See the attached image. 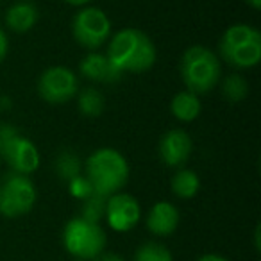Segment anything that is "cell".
Masks as SVG:
<instances>
[{
  "label": "cell",
  "instance_id": "1",
  "mask_svg": "<svg viewBox=\"0 0 261 261\" xmlns=\"http://www.w3.org/2000/svg\"><path fill=\"white\" fill-rule=\"evenodd\" d=\"M106 58L120 73H143L156 63V47L143 31L123 29L113 36Z\"/></svg>",
  "mask_w": 261,
  "mask_h": 261
},
{
  "label": "cell",
  "instance_id": "2",
  "mask_svg": "<svg viewBox=\"0 0 261 261\" xmlns=\"http://www.w3.org/2000/svg\"><path fill=\"white\" fill-rule=\"evenodd\" d=\"M86 179L102 197L118 193L129 179V165L115 149H98L86 161Z\"/></svg>",
  "mask_w": 261,
  "mask_h": 261
},
{
  "label": "cell",
  "instance_id": "3",
  "mask_svg": "<svg viewBox=\"0 0 261 261\" xmlns=\"http://www.w3.org/2000/svg\"><path fill=\"white\" fill-rule=\"evenodd\" d=\"M220 73V61L217 54L211 52L210 48L195 45L182 54L181 75L188 91L192 93L199 95L211 91L218 84Z\"/></svg>",
  "mask_w": 261,
  "mask_h": 261
},
{
  "label": "cell",
  "instance_id": "4",
  "mask_svg": "<svg viewBox=\"0 0 261 261\" xmlns=\"http://www.w3.org/2000/svg\"><path fill=\"white\" fill-rule=\"evenodd\" d=\"M220 56L234 68H252L261 59V34L247 23H234L220 40Z\"/></svg>",
  "mask_w": 261,
  "mask_h": 261
},
{
  "label": "cell",
  "instance_id": "5",
  "mask_svg": "<svg viewBox=\"0 0 261 261\" xmlns=\"http://www.w3.org/2000/svg\"><path fill=\"white\" fill-rule=\"evenodd\" d=\"M108 236L100 224L75 217L66 222L63 229V245L75 259H97L106 249Z\"/></svg>",
  "mask_w": 261,
  "mask_h": 261
},
{
  "label": "cell",
  "instance_id": "6",
  "mask_svg": "<svg viewBox=\"0 0 261 261\" xmlns=\"http://www.w3.org/2000/svg\"><path fill=\"white\" fill-rule=\"evenodd\" d=\"M0 156L15 174L29 175L40 167V152L29 138L22 136L11 123H0Z\"/></svg>",
  "mask_w": 261,
  "mask_h": 261
},
{
  "label": "cell",
  "instance_id": "7",
  "mask_svg": "<svg viewBox=\"0 0 261 261\" xmlns=\"http://www.w3.org/2000/svg\"><path fill=\"white\" fill-rule=\"evenodd\" d=\"M36 204V188L27 175L13 172L0 186V215L16 218L27 215Z\"/></svg>",
  "mask_w": 261,
  "mask_h": 261
},
{
  "label": "cell",
  "instance_id": "8",
  "mask_svg": "<svg viewBox=\"0 0 261 261\" xmlns=\"http://www.w3.org/2000/svg\"><path fill=\"white\" fill-rule=\"evenodd\" d=\"M72 33L81 47L95 50V48L102 47L109 38L111 22L102 9L84 8L73 16Z\"/></svg>",
  "mask_w": 261,
  "mask_h": 261
},
{
  "label": "cell",
  "instance_id": "9",
  "mask_svg": "<svg viewBox=\"0 0 261 261\" xmlns=\"http://www.w3.org/2000/svg\"><path fill=\"white\" fill-rule=\"evenodd\" d=\"M77 91V77L66 66H50L38 81V93L50 104H65Z\"/></svg>",
  "mask_w": 261,
  "mask_h": 261
},
{
  "label": "cell",
  "instance_id": "10",
  "mask_svg": "<svg viewBox=\"0 0 261 261\" xmlns=\"http://www.w3.org/2000/svg\"><path fill=\"white\" fill-rule=\"evenodd\" d=\"M106 222L116 232H127L138 225L142 207L129 193H113L106 199Z\"/></svg>",
  "mask_w": 261,
  "mask_h": 261
},
{
  "label": "cell",
  "instance_id": "11",
  "mask_svg": "<svg viewBox=\"0 0 261 261\" xmlns=\"http://www.w3.org/2000/svg\"><path fill=\"white\" fill-rule=\"evenodd\" d=\"M193 143L188 133L181 129H172L165 133L160 142V156L168 167H181L188 161Z\"/></svg>",
  "mask_w": 261,
  "mask_h": 261
},
{
  "label": "cell",
  "instance_id": "12",
  "mask_svg": "<svg viewBox=\"0 0 261 261\" xmlns=\"http://www.w3.org/2000/svg\"><path fill=\"white\" fill-rule=\"evenodd\" d=\"M179 225V210L172 202L161 200L147 215V229L154 236H170Z\"/></svg>",
  "mask_w": 261,
  "mask_h": 261
},
{
  "label": "cell",
  "instance_id": "13",
  "mask_svg": "<svg viewBox=\"0 0 261 261\" xmlns=\"http://www.w3.org/2000/svg\"><path fill=\"white\" fill-rule=\"evenodd\" d=\"M79 70L86 79L95 83H116L122 79L123 73H120L115 66L109 63V59L102 54H88L81 61Z\"/></svg>",
  "mask_w": 261,
  "mask_h": 261
},
{
  "label": "cell",
  "instance_id": "14",
  "mask_svg": "<svg viewBox=\"0 0 261 261\" xmlns=\"http://www.w3.org/2000/svg\"><path fill=\"white\" fill-rule=\"evenodd\" d=\"M38 8L33 2H16L13 8H9L6 15L8 27L15 33H27L31 31L38 22Z\"/></svg>",
  "mask_w": 261,
  "mask_h": 261
},
{
  "label": "cell",
  "instance_id": "15",
  "mask_svg": "<svg viewBox=\"0 0 261 261\" xmlns=\"http://www.w3.org/2000/svg\"><path fill=\"white\" fill-rule=\"evenodd\" d=\"M200 108H202V104H200L199 97L195 93H192V91H181V93H177L172 98V104H170L172 115L181 120V122H192V120H195L200 115Z\"/></svg>",
  "mask_w": 261,
  "mask_h": 261
},
{
  "label": "cell",
  "instance_id": "16",
  "mask_svg": "<svg viewBox=\"0 0 261 261\" xmlns=\"http://www.w3.org/2000/svg\"><path fill=\"white\" fill-rule=\"evenodd\" d=\"M199 188H200V179L192 170H179L172 177V192L179 199H185V200L192 199V197L197 195Z\"/></svg>",
  "mask_w": 261,
  "mask_h": 261
},
{
  "label": "cell",
  "instance_id": "17",
  "mask_svg": "<svg viewBox=\"0 0 261 261\" xmlns=\"http://www.w3.org/2000/svg\"><path fill=\"white\" fill-rule=\"evenodd\" d=\"M133 261H174V257L163 243L145 242L136 249Z\"/></svg>",
  "mask_w": 261,
  "mask_h": 261
},
{
  "label": "cell",
  "instance_id": "18",
  "mask_svg": "<svg viewBox=\"0 0 261 261\" xmlns=\"http://www.w3.org/2000/svg\"><path fill=\"white\" fill-rule=\"evenodd\" d=\"M79 109L84 116L95 118L104 111V97L95 88H86L79 95Z\"/></svg>",
  "mask_w": 261,
  "mask_h": 261
},
{
  "label": "cell",
  "instance_id": "19",
  "mask_svg": "<svg viewBox=\"0 0 261 261\" xmlns=\"http://www.w3.org/2000/svg\"><path fill=\"white\" fill-rule=\"evenodd\" d=\"M56 174L59 175L65 181H70V179L81 175V161L77 158V154H73L72 150H63L58 158H56Z\"/></svg>",
  "mask_w": 261,
  "mask_h": 261
},
{
  "label": "cell",
  "instance_id": "20",
  "mask_svg": "<svg viewBox=\"0 0 261 261\" xmlns=\"http://www.w3.org/2000/svg\"><path fill=\"white\" fill-rule=\"evenodd\" d=\"M222 93L229 102H242L249 93V84L238 73H232L222 84Z\"/></svg>",
  "mask_w": 261,
  "mask_h": 261
},
{
  "label": "cell",
  "instance_id": "21",
  "mask_svg": "<svg viewBox=\"0 0 261 261\" xmlns=\"http://www.w3.org/2000/svg\"><path fill=\"white\" fill-rule=\"evenodd\" d=\"M106 199H108V197H102V195H98V193H93V195H90L88 199H84L83 215H81V217H83L84 220L98 224V222L104 218V213H106Z\"/></svg>",
  "mask_w": 261,
  "mask_h": 261
},
{
  "label": "cell",
  "instance_id": "22",
  "mask_svg": "<svg viewBox=\"0 0 261 261\" xmlns=\"http://www.w3.org/2000/svg\"><path fill=\"white\" fill-rule=\"evenodd\" d=\"M68 192L72 197H75V199H88L90 195H93V186H91V182L86 179V175H77V177L70 179L68 181Z\"/></svg>",
  "mask_w": 261,
  "mask_h": 261
},
{
  "label": "cell",
  "instance_id": "23",
  "mask_svg": "<svg viewBox=\"0 0 261 261\" xmlns=\"http://www.w3.org/2000/svg\"><path fill=\"white\" fill-rule=\"evenodd\" d=\"M8 48H9V41H8V36L2 29H0V61L8 56Z\"/></svg>",
  "mask_w": 261,
  "mask_h": 261
},
{
  "label": "cell",
  "instance_id": "24",
  "mask_svg": "<svg viewBox=\"0 0 261 261\" xmlns=\"http://www.w3.org/2000/svg\"><path fill=\"white\" fill-rule=\"evenodd\" d=\"M97 261H125V259L115 252H102L100 256L97 257Z\"/></svg>",
  "mask_w": 261,
  "mask_h": 261
},
{
  "label": "cell",
  "instance_id": "25",
  "mask_svg": "<svg viewBox=\"0 0 261 261\" xmlns=\"http://www.w3.org/2000/svg\"><path fill=\"white\" fill-rule=\"evenodd\" d=\"M197 261H229V259L220 256V254H204V256H200Z\"/></svg>",
  "mask_w": 261,
  "mask_h": 261
},
{
  "label": "cell",
  "instance_id": "26",
  "mask_svg": "<svg viewBox=\"0 0 261 261\" xmlns=\"http://www.w3.org/2000/svg\"><path fill=\"white\" fill-rule=\"evenodd\" d=\"M65 2H68V4H72V6H84V4H88L90 0H65Z\"/></svg>",
  "mask_w": 261,
  "mask_h": 261
},
{
  "label": "cell",
  "instance_id": "27",
  "mask_svg": "<svg viewBox=\"0 0 261 261\" xmlns=\"http://www.w3.org/2000/svg\"><path fill=\"white\" fill-rule=\"evenodd\" d=\"M245 2L249 6H252L254 9H259L261 8V0H245Z\"/></svg>",
  "mask_w": 261,
  "mask_h": 261
},
{
  "label": "cell",
  "instance_id": "28",
  "mask_svg": "<svg viewBox=\"0 0 261 261\" xmlns=\"http://www.w3.org/2000/svg\"><path fill=\"white\" fill-rule=\"evenodd\" d=\"M254 240H256V250H259V225L256 227V232H254Z\"/></svg>",
  "mask_w": 261,
  "mask_h": 261
},
{
  "label": "cell",
  "instance_id": "29",
  "mask_svg": "<svg viewBox=\"0 0 261 261\" xmlns=\"http://www.w3.org/2000/svg\"><path fill=\"white\" fill-rule=\"evenodd\" d=\"M73 261H84V259H73Z\"/></svg>",
  "mask_w": 261,
  "mask_h": 261
}]
</instances>
